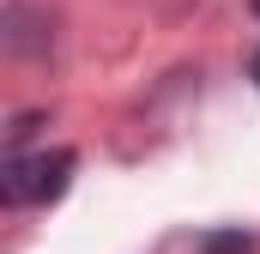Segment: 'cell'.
Wrapping results in <instances>:
<instances>
[{
	"instance_id": "5b68a950",
	"label": "cell",
	"mask_w": 260,
	"mask_h": 254,
	"mask_svg": "<svg viewBox=\"0 0 260 254\" xmlns=\"http://www.w3.org/2000/svg\"><path fill=\"white\" fill-rule=\"evenodd\" d=\"M248 73H254V85H260V55H254V67H248Z\"/></svg>"
},
{
	"instance_id": "6da1fadb",
	"label": "cell",
	"mask_w": 260,
	"mask_h": 254,
	"mask_svg": "<svg viewBox=\"0 0 260 254\" xmlns=\"http://www.w3.org/2000/svg\"><path fill=\"white\" fill-rule=\"evenodd\" d=\"M6 49L12 55H49V43H55V30H49V12H37V6H24V0H6Z\"/></svg>"
},
{
	"instance_id": "277c9868",
	"label": "cell",
	"mask_w": 260,
	"mask_h": 254,
	"mask_svg": "<svg viewBox=\"0 0 260 254\" xmlns=\"http://www.w3.org/2000/svg\"><path fill=\"white\" fill-rule=\"evenodd\" d=\"M49 121V115H43V109H24V115H18V121L6 127V145H12V151H24V145H30V139H37V127Z\"/></svg>"
},
{
	"instance_id": "3957f363",
	"label": "cell",
	"mask_w": 260,
	"mask_h": 254,
	"mask_svg": "<svg viewBox=\"0 0 260 254\" xmlns=\"http://www.w3.org/2000/svg\"><path fill=\"white\" fill-rule=\"evenodd\" d=\"M200 254H254V236L248 230H212V236H200Z\"/></svg>"
},
{
	"instance_id": "8992f818",
	"label": "cell",
	"mask_w": 260,
	"mask_h": 254,
	"mask_svg": "<svg viewBox=\"0 0 260 254\" xmlns=\"http://www.w3.org/2000/svg\"><path fill=\"white\" fill-rule=\"evenodd\" d=\"M248 6H254V12H260V0H248Z\"/></svg>"
},
{
	"instance_id": "7a4b0ae2",
	"label": "cell",
	"mask_w": 260,
	"mask_h": 254,
	"mask_svg": "<svg viewBox=\"0 0 260 254\" xmlns=\"http://www.w3.org/2000/svg\"><path fill=\"white\" fill-rule=\"evenodd\" d=\"M73 170H79V151H67V145L37 151L30 157V206H55L67 194V182H73Z\"/></svg>"
}]
</instances>
